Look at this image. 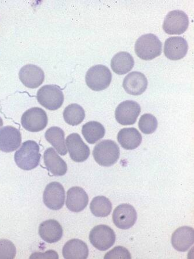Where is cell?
I'll use <instances>...</instances> for the list:
<instances>
[{
	"mask_svg": "<svg viewBox=\"0 0 194 259\" xmlns=\"http://www.w3.org/2000/svg\"><path fill=\"white\" fill-rule=\"evenodd\" d=\"M43 162L47 170L56 177H62L67 170L66 162L59 156L52 147L46 149L43 154Z\"/></svg>",
	"mask_w": 194,
	"mask_h": 259,
	"instance_id": "cell-19",
	"label": "cell"
},
{
	"mask_svg": "<svg viewBox=\"0 0 194 259\" xmlns=\"http://www.w3.org/2000/svg\"><path fill=\"white\" fill-rule=\"evenodd\" d=\"M174 248L179 252L187 251L194 243V230L191 227L183 226L175 231L171 239Z\"/></svg>",
	"mask_w": 194,
	"mask_h": 259,
	"instance_id": "cell-17",
	"label": "cell"
},
{
	"mask_svg": "<svg viewBox=\"0 0 194 259\" xmlns=\"http://www.w3.org/2000/svg\"><path fill=\"white\" fill-rule=\"evenodd\" d=\"M3 119L0 117V127H1L2 126H3Z\"/></svg>",
	"mask_w": 194,
	"mask_h": 259,
	"instance_id": "cell-32",
	"label": "cell"
},
{
	"mask_svg": "<svg viewBox=\"0 0 194 259\" xmlns=\"http://www.w3.org/2000/svg\"><path fill=\"white\" fill-rule=\"evenodd\" d=\"M134 50L138 58L144 61H152L161 55L162 45L156 35L146 34L137 39Z\"/></svg>",
	"mask_w": 194,
	"mask_h": 259,
	"instance_id": "cell-2",
	"label": "cell"
},
{
	"mask_svg": "<svg viewBox=\"0 0 194 259\" xmlns=\"http://www.w3.org/2000/svg\"><path fill=\"white\" fill-rule=\"evenodd\" d=\"M117 140L122 147L125 150L137 149L142 142L141 135L134 127H126L118 133Z\"/></svg>",
	"mask_w": 194,
	"mask_h": 259,
	"instance_id": "cell-22",
	"label": "cell"
},
{
	"mask_svg": "<svg viewBox=\"0 0 194 259\" xmlns=\"http://www.w3.org/2000/svg\"><path fill=\"white\" fill-rule=\"evenodd\" d=\"M41 157L38 143L33 141H27L24 142L16 151L14 159L20 168L30 170L38 166Z\"/></svg>",
	"mask_w": 194,
	"mask_h": 259,
	"instance_id": "cell-1",
	"label": "cell"
},
{
	"mask_svg": "<svg viewBox=\"0 0 194 259\" xmlns=\"http://www.w3.org/2000/svg\"><path fill=\"white\" fill-rule=\"evenodd\" d=\"M137 219V212L134 207L128 204L118 205L114 209L113 221L117 228L128 230L135 224Z\"/></svg>",
	"mask_w": 194,
	"mask_h": 259,
	"instance_id": "cell-11",
	"label": "cell"
},
{
	"mask_svg": "<svg viewBox=\"0 0 194 259\" xmlns=\"http://www.w3.org/2000/svg\"><path fill=\"white\" fill-rule=\"evenodd\" d=\"M67 150L70 157L76 162H83L88 159L90 155V149L80 135L77 133L71 134L66 138Z\"/></svg>",
	"mask_w": 194,
	"mask_h": 259,
	"instance_id": "cell-12",
	"label": "cell"
},
{
	"mask_svg": "<svg viewBox=\"0 0 194 259\" xmlns=\"http://www.w3.org/2000/svg\"><path fill=\"white\" fill-rule=\"evenodd\" d=\"M17 254V249L11 241L6 239L0 240V259H13Z\"/></svg>",
	"mask_w": 194,
	"mask_h": 259,
	"instance_id": "cell-29",
	"label": "cell"
},
{
	"mask_svg": "<svg viewBox=\"0 0 194 259\" xmlns=\"http://www.w3.org/2000/svg\"><path fill=\"white\" fill-rule=\"evenodd\" d=\"M116 240V236L114 231L106 225L95 226L89 234L91 244L101 251L110 249L114 244Z\"/></svg>",
	"mask_w": 194,
	"mask_h": 259,
	"instance_id": "cell-6",
	"label": "cell"
},
{
	"mask_svg": "<svg viewBox=\"0 0 194 259\" xmlns=\"http://www.w3.org/2000/svg\"><path fill=\"white\" fill-rule=\"evenodd\" d=\"M189 19L184 12L174 10L170 12L164 19L163 29L169 35H180L187 30Z\"/></svg>",
	"mask_w": 194,
	"mask_h": 259,
	"instance_id": "cell-7",
	"label": "cell"
},
{
	"mask_svg": "<svg viewBox=\"0 0 194 259\" xmlns=\"http://www.w3.org/2000/svg\"><path fill=\"white\" fill-rule=\"evenodd\" d=\"M62 253L66 259H86L88 257L89 249L84 241L73 239L66 243Z\"/></svg>",
	"mask_w": 194,
	"mask_h": 259,
	"instance_id": "cell-21",
	"label": "cell"
},
{
	"mask_svg": "<svg viewBox=\"0 0 194 259\" xmlns=\"http://www.w3.org/2000/svg\"><path fill=\"white\" fill-rule=\"evenodd\" d=\"M22 143L21 132L16 127L6 126L0 129V150L5 153L17 150Z\"/></svg>",
	"mask_w": 194,
	"mask_h": 259,
	"instance_id": "cell-13",
	"label": "cell"
},
{
	"mask_svg": "<svg viewBox=\"0 0 194 259\" xmlns=\"http://www.w3.org/2000/svg\"><path fill=\"white\" fill-rule=\"evenodd\" d=\"M88 194L81 187H73L67 191L66 204L71 212H81L88 205Z\"/></svg>",
	"mask_w": 194,
	"mask_h": 259,
	"instance_id": "cell-16",
	"label": "cell"
},
{
	"mask_svg": "<svg viewBox=\"0 0 194 259\" xmlns=\"http://www.w3.org/2000/svg\"><path fill=\"white\" fill-rule=\"evenodd\" d=\"M112 74L108 67L104 65H95L87 71L85 81L86 85L94 91L105 90L110 85Z\"/></svg>",
	"mask_w": 194,
	"mask_h": 259,
	"instance_id": "cell-4",
	"label": "cell"
},
{
	"mask_svg": "<svg viewBox=\"0 0 194 259\" xmlns=\"http://www.w3.org/2000/svg\"><path fill=\"white\" fill-rule=\"evenodd\" d=\"M188 45L183 37H169L165 42L164 54L172 61H178L184 58L187 54Z\"/></svg>",
	"mask_w": 194,
	"mask_h": 259,
	"instance_id": "cell-15",
	"label": "cell"
},
{
	"mask_svg": "<svg viewBox=\"0 0 194 259\" xmlns=\"http://www.w3.org/2000/svg\"><path fill=\"white\" fill-rule=\"evenodd\" d=\"M134 65L132 56L126 52H120L114 56L111 67L115 73L124 75L129 72Z\"/></svg>",
	"mask_w": 194,
	"mask_h": 259,
	"instance_id": "cell-23",
	"label": "cell"
},
{
	"mask_svg": "<svg viewBox=\"0 0 194 259\" xmlns=\"http://www.w3.org/2000/svg\"><path fill=\"white\" fill-rule=\"evenodd\" d=\"M105 258L130 259L131 258V255H130L129 250L125 248V247L118 246L115 247L114 249L107 253L105 255Z\"/></svg>",
	"mask_w": 194,
	"mask_h": 259,
	"instance_id": "cell-30",
	"label": "cell"
},
{
	"mask_svg": "<svg viewBox=\"0 0 194 259\" xmlns=\"http://www.w3.org/2000/svg\"><path fill=\"white\" fill-rule=\"evenodd\" d=\"M65 132L61 127L53 126L46 131L45 137L46 141L52 145L57 152L61 155L67 153L66 147Z\"/></svg>",
	"mask_w": 194,
	"mask_h": 259,
	"instance_id": "cell-24",
	"label": "cell"
},
{
	"mask_svg": "<svg viewBox=\"0 0 194 259\" xmlns=\"http://www.w3.org/2000/svg\"><path fill=\"white\" fill-rule=\"evenodd\" d=\"M112 202L104 196L94 197L90 204L91 212L98 218L108 217L112 210Z\"/></svg>",
	"mask_w": 194,
	"mask_h": 259,
	"instance_id": "cell-27",
	"label": "cell"
},
{
	"mask_svg": "<svg viewBox=\"0 0 194 259\" xmlns=\"http://www.w3.org/2000/svg\"><path fill=\"white\" fill-rule=\"evenodd\" d=\"M141 112L139 104L133 101H126L118 106L115 112L117 121L122 125H131L137 121Z\"/></svg>",
	"mask_w": 194,
	"mask_h": 259,
	"instance_id": "cell-10",
	"label": "cell"
},
{
	"mask_svg": "<svg viewBox=\"0 0 194 259\" xmlns=\"http://www.w3.org/2000/svg\"><path fill=\"white\" fill-rule=\"evenodd\" d=\"M85 113L82 107L76 103L67 106L63 111V118L67 123L77 126L84 121Z\"/></svg>",
	"mask_w": 194,
	"mask_h": 259,
	"instance_id": "cell-26",
	"label": "cell"
},
{
	"mask_svg": "<svg viewBox=\"0 0 194 259\" xmlns=\"http://www.w3.org/2000/svg\"><path fill=\"white\" fill-rule=\"evenodd\" d=\"M120 155V147L112 140L99 143L93 151V156L99 165L109 167L116 164Z\"/></svg>",
	"mask_w": 194,
	"mask_h": 259,
	"instance_id": "cell-3",
	"label": "cell"
},
{
	"mask_svg": "<svg viewBox=\"0 0 194 259\" xmlns=\"http://www.w3.org/2000/svg\"><path fill=\"white\" fill-rule=\"evenodd\" d=\"M157 119L151 114L142 115L138 121V127L141 133L146 135L153 134L157 130Z\"/></svg>",
	"mask_w": 194,
	"mask_h": 259,
	"instance_id": "cell-28",
	"label": "cell"
},
{
	"mask_svg": "<svg viewBox=\"0 0 194 259\" xmlns=\"http://www.w3.org/2000/svg\"><path fill=\"white\" fill-rule=\"evenodd\" d=\"M37 101L47 110H57L64 102V95L61 88L55 85L43 86L38 91Z\"/></svg>",
	"mask_w": 194,
	"mask_h": 259,
	"instance_id": "cell-5",
	"label": "cell"
},
{
	"mask_svg": "<svg viewBox=\"0 0 194 259\" xmlns=\"http://www.w3.org/2000/svg\"><path fill=\"white\" fill-rule=\"evenodd\" d=\"M38 233L43 241L53 244L61 240L63 229L58 221L50 219L39 225Z\"/></svg>",
	"mask_w": 194,
	"mask_h": 259,
	"instance_id": "cell-20",
	"label": "cell"
},
{
	"mask_svg": "<svg viewBox=\"0 0 194 259\" xmlns=\"http://www.w3.org/2000/svg\"><path fill=\"white\" fill-rule=\"evenodd\" d=\"M43 201L50 209L58 210L64 206L65 190L60 183L54 182L47 185L43 194Z\"/></svg>",
	"mask_w": 194,
	"mask_h": 259,
	"instance_id": "cell-9",
	"label": "cell"
},
{
	"mask_svg": "<svg viewBox=\"0 0 194 259\" xmlns=\"http://www.w3.org/2000/svg\"><path fill=\"white\" fill-rule=\"evenodd\" d=\"M24 128L31 133H37L45 129L47 124L45 111L39 107H33L24 113L21 118Z\"/></svg>",
	"mask_w": 194,
	"mask_h": 259,
	"instance_id": "cell-8",
	"label": "cell"
},
{
	"mask_svg": "<svg viewBox=\"0 0 194 259\" xmlns=\"http://www.w3.org/2000/svg\"><path fill=\"white\" fill-rule=\"evenodd\" d=\"M30 258H59L58 254L55 251L50 250L45 253L35 252L30 256Z\"/></svg>",
	"mask_w": 194,
	"mask_h": 259,
	"instance_id": "cell-31",
	"label": "cell"
},
{
	"mask_svg": "<svg viewBox=\"0 0 194 259\" xmlns=\"http://www.w3.org/2000/svg\"><path fill=\"white\" fill-rule=\"evenodd\" d=\"M106 131L104 125L97 121H90L82 127V134L89 144L93 145L104 138Z\"/></svg>",
	"mask_w": 194,
	"mask_h": 259,
	"instance_id": "cell-25",
	"label": "cell"
},
{
	"mask_svg": "<svg viewBox=\"0 0 194 259\" xmlns=\"http://www.w3.org/2000/svg\"><path fill=\"white\" fill-rule=\"evenodd\" d=\"M19 77L24 85L29 89H35L44 81L45 74L40 67L34 65H27L20 70Z\"/></svg>",
	"mask_w": 194,
	"mask_h": 259,
	"instance_id": "cell-14",
	"label": "cell"
},
{
	"mask_svg": "<svg viewBox=\"0 0 194 259\" xmlns=\"http://www.w3.org/2000/svg\"><path fill=\"white\" fill-rule=\"evenodd\" d=\"M148 81L144 74L133 71L126 75L123 81V87L126 93L133 96L143 94L148 89Z\"/></svg>",
	"mask_w": 194,
	"mask_h": 259,
	"instance_id": "cell-18",
	"label": "cell"
}]
</instances>
